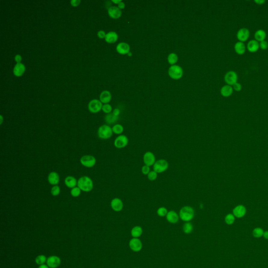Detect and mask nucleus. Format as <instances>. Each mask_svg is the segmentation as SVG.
<instances>
[{"label":"nucleus","mask_w":268,"mask_h":268,"mask_svg":"<svg viewBox=\"0 0 268 268\" xmlns=\"http://www.w3.org/2000/svg\"><path fill=\"white\" fill-rule=\"evenodd\" d=\"M179 215L181 220L189 222L194 218L195 215L194 208L190 206H183L181 208Z\"/></svg>","instance_id":"f257e3e1"},{"label":"nucleus","mask_w":268,"mask_h":268,"mask_svg":"<svg viewBox=\"0 0 268 268\" xmlns=\"http://www.w3.org/2000/svg\"><path fill=\"white\" fill-rule=\"evenodd\" d=\"M78 187L84 192H90L93 189V184L91 179L87 176L81 177L78 181Z\"/></svg>","instance_id":"f03ea898"},{"label":"nucleus","mask_w":268,"mask_h":268,"mask_svg":"<svg viewBox=\"0 0 268 268\" xmlns=\"http://www.w3.org/2000/svg\"><path fill=\"white\" fill-rule=\"evenodd\" d=\"M168 74L170 78L174 80H178L181 78L183 74V70L178 65H173L168 70Z\"/></svg>","instance_id":"7ed1b4c3"},{"label":"nucleus","mask_w":268,"mask_h":268,"mask_svg":"<svg viewBox=\"0 0 268 268\" xmlns=\"http://www.w3.org/2000/svg\"><path fill=\"white\" fill-rule=\"evenodd\" d=\"M112 128L107 125H103L98 128V136L102 139H108L111 138L113 135Z\"/></svg>","instance_id":"20e7f679"},{"label":"nucleus","mask_w":268,"mask_h":268,"mask_svg":"<svg viewBox=\"0 0 268 268\" xmlns=\"http://www.w3.org/2000/svg\"><path fill=\"white\" fill-rule=\"evenodd\" d=\"M169 168V163L166 160L161 159L157 160L153 166V170L157 173L165 172Z\"/></svg>","instance_id":"39448f33"},{"label":"nucleus","mask_w":268,"mask_h":268,"mask_svg":"<svg viewBox=\"0 0 268 268\" xmlns=\"http://www.w3.org/2000/svg\"><path fill=\"white\" fill-rule=\"evenodd\" d=\"M238 75L234 71H229L224 76V80L227 84L232 86L237 82Z\"/></svg>","instance_id":"423d86ee"},{"label":"nucleus","mask_w":268,"mask_h":268,"mask_svg":"<svg viewBox=\"0 0 268 268\" xmlns=\"http://www.w3.org/2000/svg\"><path fill=\"white\" fill-rule=\"evenodd\" d=\"M128 138L126 135H120L116 137L114 141V146L118 149L125 148L128 144Z\"/></svg>","instance_id":"0eeeda50"},{"label":"nucleus","mask_w":268,"mask_h":268,"mask_svg":"<svg viewBox=\"0 0 268 268\" xmlns=\"http://www.w3.org/2000/svg\"><path fill=\"white\" fill-rule=\"evenodd\" d=\"M81 164L87 168H91L96 164V159L91 155H86L80 159Z\"/></svg>","instance_id":"6e6552de"},{"label":"nucleus","mask_w":268,"mask_h":268,"mask_svg":"<svg viewBox=\"0 0 268 268\" xmlns=\"http://www.w3.org/2000/svg\"><path fill=\"white\" fill-rule=\"evenodd\" d=\"M102 106L103 105L100 101L94 99L89 102L88 108L91 113H96L102 110Z\"/></svg>","instance_id":"1a4fd4ad"},{"label":"nucleus","mask_w":268,"mask_h":268,"mask_svg":"<svg viewBox=\"0 0 268 268\" xmlns=\"http://www.w3.org/2000/svg\"><path fill=\"white\" fill-rule=\"evenodd\" d=\"M143 161L145 165L149 167L152 166H154V163L156 161V157L153 152L151 151H147L144 154Z\"/></svg>","instance_id":"9d476101"},{"label":"nucleus","mask_w":268,"mask_h":268,"mask_svg":"<svg viewBox=\"0 0 268 268\" xmlns=\"http://www.w3.org/2000/svg\"><path fill=\"white\" fill-rule=\"evenodd\" d=\"M236 36L239 42H244L248 40L250 36V32L248 28H240L237 33Z\"/></svg>","instance_id":"9b49d317"},{"label":"nucleus","mask_w":268,"mask_h":268,"mask_svg":"<svg viewBox=\"0 0 268 268\" xmlns=\"http://www.w3.org/2000/svg\"><path fill=\"white\" fill-rule=\"evenodd\" d=\"M129 246L131 250L135 252H138L142 249V242L137 238H133L129 241Z\"/></svg>","instance_id":"f8f14e48"},{"label":"nucleus","mask_w":268,"mask_h":268,"mask_svg":"<svg viewBox=\"0 0 268 268\" xmlns=\"http://www.w3.org/2000/svg\"><path fill=\"white\" fill-rule=\"evenodd\" d=\"M111 206L114 211L120 212L123 208L124 204L121 199L116 198L112 200L111 202Z\"/></svg>","instance_id":"ddd939ff"},{"label":"nucleus","mask_w":268,"mask_h":268,"mask_svg":"<svg viewBox=\"0 0 268 268\" xmlns=\"http://www.w3.org/2000/svg\"><path fill=\"white\" fill-rule=\"evenodd\" d=\"M61 260L58 257L56 256H50L47 260V264L49 268H56L60 266Z\"/></svg>","instance_id":"4468645a"},{"label":"nucleus","mask_w":268,"mask_h":268,"mask_svg":"<svg viewBox=\"0 0 268 268\" xmlns=\"http://www.w3.org/2000/svg\"><path fill=\"white\" fill-rule=\"evenodd\" d=\"M108 14L111 18L117 19L122 16V12L117 6H111L108 9Z\"/></svg>","instance_id":"2eb2a0df"},{"label":"nucleus","mask_w":268,"mask_h":268,"mask_svg":"<svg viewBox=\"0 0 268 268\" xmlns=\"http://www.w3.org/2000/svg\"><path fill=\"white\" fill-rule=\"evenodd\" d=\"M232 213L237 218H242L246 214V207L242 205H239L233 209Z\"/></svg>","instance_id":"dca6fc26"},{"label":"nucleus","mask_w":268,"mask_h":268,"mask_svg":"<svg viewBox=\"0 0 268 268\" xmlns=\"http://www.w3.org/2000/svg\"><path fill=\"white\" fill-rule=\"evenodd\" d=\"M130 46L127 43L122 42L117 45L116 50L120 54H128L130 52Z\"/></svg>","instance_id":"f3484780"},{"label":"nucleus","mask_w":268,"mask_h":268,"mask_svg":"<svg viewBox=\"0 0 268 268\" xmlns=\"http://www.w3.org/2000/svg\"><path fill=\"white\" fill-rule=\"evenodd\" d=\"M179 215L174 210H170L168 212L166 215L167 220L171 224H176L178 222L179 220Z\"/></svg>","instance_id":"a211bd4d"},{"label":"nucleus","mask_w":268,"mask_h":268,"mask_svg":"<svg viewBox=\"0 0 268 268\" xmlns=\"http://www.w3.org/2000/svg\"><path fill=\"white\" fill-rule=\"evenodd\" d=\"M25 66L22 63H17L13 69V73L16 76H22L25 71Z\"/></svg>","instance_id":"6ab92c4d"},{"label":"nucleus","mask_w":268,"mask_h":268,"mask_svg":"<svg viewBox=\"0 0 268 268\" xmlns=\"http://www.w3.org/2000/svg\"><path fill=\"white\" fill-rule=\"evenodd\" d=\"M247 48L249 52L252 53L257 52L260 48L259 42L255 39L250 40L247 44Z\"/></svg>","instance_id":"aec40b11"},{"label":"nucleus","mask_w":268,"mask_h":268,"mask_svg":"<svg viewBox=\"0 0 268 268\" xmlns=\"http://www.w3.org/2000/svg\"><path fill=\"white\" fill-rule=\"evenodd\" d=\"M234 90L232 86L226 84L223 86L220 89V94L224 97L228 98L231 96L233 93Z\"/></svg>","instance_id":"412c9836"},{"label":"nucleus","mask_w":268,"mask_h":268,"mask_svg":"<svg viewBox=\"0 0 268 268\" xmlns=\"http://www.w3.org/2000/svg\"><path fill=\"white\" fill-rule=\"evenodd\" d=\"M48 182L51 185H57L59 182V174L56 172H50L48 176Z\"/></svg>","instance_id":"4be33fe9"},{"label":"nucleus","mask_w":268,"mask_h":268,"mask_svg":"<svg viewBox=\"0 0 268 268\" xmlns=\"http://www.w3.org/2000/svg\"><path fill=\"white\" fill-rule=\"evenodd\" d=\"M111 98H112V95L110 92L108 91H104L101 93L100 101L103 103L108 104L110 102Z\"/></svg>","instance_id":"5701e85b"},{"label":"nucleus","mask_w":268,"mask_h":268,"mask_svg":"<svg viewBox=\"0 0 268 268\" xmlns=\"http://www.w3.org/2000/svg\"><path fill=\"white\" fill-rule=\"evenodd\" d=\"M118 39V35L115 32H110L107 33L105 38L106 42L109 44H113L116 42Z\"/></svg>","instance_id":"b1692460"},{"label":"nucleus","mask_w":268,"mask_h":268,"mask_svg":"<svg viewBox=\"0 0 268 268\" xmlns=\"http://www.w3.org/2000/svg\"><path fill=\"white\" fill-rule=\"evenodd\" d=\"M234 49L235 52L238 55H242L246 51V47L244 42H238L235 44Z\"/></svg>","instance_id":"393cba45"},{"label":"nucleus","mask_w":268,"mask_h":268,"mask_svg":"<svg viewBox=\"0 0 268 268\" xmlns=\"http://www.w3.org/2000/svg\"><path fill=\"white\" fill-rule=\"evenodd\" d=\"M64 183L67 187L71 189L74 188L78 184V182L76 178L72 176H67L65 179Z\"/></svg>","instance_id":"a878e982"},{"label":"nucleus","mask_w":268,"mask_h":268,"mask_svg":"<svg viewBox=\"0 0 268 268\" xmlns=\"http://www.w3.org/2000/svg\"><path fill=\"white\" fill-rule=\"evenodd\" d=\"M266 33L263 30H257L254 34V37L255 40L258 41V42H261L263 40H265L266 38Z\"/></svg>","instance_id":"bb28decb"},{"label":"nucleus","mask_w":268,"mask_h":268,"mask_svg":"<svg viewBox=\"0 0 268 268\" xmlns=\"http://www.w3.org/2000/svg\"><path fill=\"white\" fill-rule=\"evenodd\" d=\"M142 228L139 226H135L131 230V235L134 238H138L142 235Z\"/></svg>","instance_id":"cd10ccee"},{"label":"nucleus","mask_w":268,"mask_h":268,"mask_svg":"<svg viewBox=\"0 0 268 268\" xmlns=\"http://www.w3.org/2000/svg\"><path fill=\"white\" fill-rule=\"evenodd\" d=\"M118 116H116L114 115L113 113H110L108 114L105 117V120L107 123L109 124H112L115 123L117 120Z\"/></svg>","instance_id":"c85d7f7f"},{"label":"nucleus","mask_w":268,"mask_h":268,"mask_svg":"<svg viewBox=\"0 0 268 268\" xmlns=\"http://www.w3.org/2000/svg\"><path fill=\"white\" fill-rule=\"evenodd\" d=\"M178 61V56L175 53H171L168 57V61L171 65H174Z\"/></svg>","instance_id":"c756f323"},{"label":"nucleus","mask_w":268,"mask_h":268,"mask_svg":"<svg viewBox=\"0 0 268 268\" xmlns=\"http://www.w3.org/2000/svg\"><path fill=\"white\" fill-rule=\"evenodd\" d=\"M112 130L114 134L120 135L124 132V127L120 124H115L112 127Z\"/></svg>","instance_id":"7c9ffc66"},{"label":"nucleus","mask_w":268,"mask_h":268,"mask_svg":"<svg viewBox=\"0 0 268 268\" xmlns=\"http://www.w3.org/2000/svg\"><path fill=\"white\" fill-rule=\"evenodd\" d=\"M264 230L260 227L254 228L252 231V235L255 238H260L263 235Z\"/></svg>","instance_id":"2f4dec72"},{"label":"nucleus","mask_w":268,"mask_h":268,"mask_svg":"<svg viewBox=\"0 0 268 268\" xmlns=\"http://www.w3.org/2000/svg\"><path fill=\"white\" fill-rule=\"evenodd\" d=\"M193 229V227L192 224L190 222H186L183 225V230L185 234H190L192 232Z\"/></svg>","instance_id":"473e14b6"},{"label":"nucleus","mask_w":268,"mask_h":268,"mask_svg":"<svg viewBox=\"0 0 268 268\" xmlns=\"http://www.w3.org/2000/svg\"><path fill=\"white\" fill-rule=\"evenodd\" d=\"M235 221V217L233 214H228L225 218V222L229 225L234 224Z\"/></svg>","instance_id":"72a5a7b5"},{"label":"nucleus","mask_w":268,"mask_h":268,"mask_svg":"<svg viewBox=\"0 0 268 268\" xmlns=\"http://www.w3.org/2000/svg\"><path fill=\"white\" fill-rule=\"evenodd\" d=\"M47 260V259L46 258V256L44 255H39L35 259V262L36 263L39 265H42L44 264L46 262V261Z\"/></svg>","instance_id":"f704fd0d"},{"label":"nucleus","mask_w":268,"mask_h":268,"mask_svg":"<svg viewBox=\"0 0 268 268\" xmlns=\"http://www.w3.org/2000/svg\"><path fill=\"white\" fill-rule=\"evenodd\" d=\"M168 211L166 207H160L158 208L157 211V213L158 215L160 217H164L166 216L168 214Z\"/></svg>","instance_id":"c9c22d12"},{"label":"nucleus","mask_w":268,"mask_h":268,"mask_svg":"<svg viewBox=\"0 0 268 268\" xmlns=\"http://www.w3.org/2000/svg\"><path fill=\"white\" fill-rule=\"evenodd\" d=\"M147 177H148V180L153 181L156 180L157 179L158 173L156 172H155L154 170L150 171V172L147 175Z\"/></svg>","instance_id":"e433bc0d"},{"label":"nucleus","mask_w":268,"mask_h":268,"mask_svg":"<svg viewBox=\"0 0 268 268\" xmlns=\"http://www.w3.org/2000/svg\"><path fill=\"white\" fill-rule=\"evenodd\" d=\"M81 194V189L79 187H75L72 189L71 191V194L73 197H78Z\"/></svg>","instance_id":"4c0bfd02"},{"label":"nucleus","mask_w":268,"mask_h":268,"mask_svg":"<svg viewBox=\"0 0 268 268\" xmlns=\"http://www.w3.org/2000/svg\"><path fill=\"white\" fill-rule=\"evenodd\" d=\"M60 189L58 185H55L51 189V193L53 196H57L60 194Z\"/></svg>","instance_id":"58836bf2"},{"label":"nucleus","mask_w":268,"mask_h":268,"mask_svg":"<svg viewBox=\"0 0 268 268\" xmlns=\"http://www.w3.org/2000/svg\"><path fill=\"white\" fill-rule=\"evenodd\" d=\"M102 110L104 113H107V114H110L112 112V107L109 104H105L102 106Z\"/></svg>","instance_id":"ea45409f"},{"label":"nucleus","mask_w":268,"mask_h":268,"mask_svg":"<svg viewBox=\"0 0 268 268\" xmlns=\"http://www.w3.org/2000/svg\"><path fill=\"white\" fill-rule=\"evenodd\" d=\"M259 46L262 50H266L268 48V42L266 40H263L259 42Z\"/></svg>","instance_id":"a19ab883"},{"label":"nucleus","mask_w":268,"mask_h":268,"mask_svg":"<svg viewBox=\"0 0 268 268\" xmlns=\"http://www.w3.org/2000/svg\"><path fill=\"white\" fill-rule=\"evenodd\" d=\"M232 88H233V90L236 91V92H239L242 90V86L240 83L236 82V83H235L232 86Z\"/></svg>","instance_id":"79ce46f5"},{"label":"nucleus","mask_w":268,"mask_h":268,"mask_svg":"<svg viewBox=\"0 0 268 268\" xmlns=\"http://www.w3.org/2000/svg\"><path fill=\"white\" fill-rule=\"evenodd\" d=\"M142 173L144 175H148V173L150 172V167L145 165L142 168Z\"/></svg>","instance_id":"37998d69"},{"label":"nucleus","mask_w":268,"mask_h":268,"mask_svg":"<svg viewBox=\"0 0 268 268\" xmlns=\"http://www.w3.org/2000/svg\"><path fill=\"white\" fill-rule=\"evenodd\" d=\"M106 35V34L105 33V32H104V30H100V31H98V37L101 38V39L105 38Z\"/></svg>","instance_id":"c03bdc74"},{"label":"nucleus","mask_w":268,"mask_h":268,"mask_svg":"<svg viewBox=\"0 0 268 268\" xmlns=\"http://www.w3.org/2000/svg\"><path fill=\"white\" fill-rule=\"evenodd\" d=\"M80 3H81L80 0H72L70 2L71 5L73 6H78L80 4Z\"/></svg>","instance_id":"a18cd8bd"},{"label":"nucleus","mask_w":268,"mask_h":268,"mask_svg":"<svg viewBox=\"0 0 268 268\" xmlns=\"http://www.w3.org/2000/svg\"><path fill=\"white\" fill-rule=\"evenodd\" d=\"M22 60V58L20 55H16V56H15V61L17 63H20Z\"/></svg>","instance_id":"49530a36"},{"label":"nucleus","mask_w":268,"mask_h":268,"mask_svg":"<svg viewBox=\"0 0 268 268\" xmlns=\"http://www.w3.org/2000/svg\"><path fill=\"white\" fill-rule=\"evenodd\" d=\"M118 8H120V10H123V9H124V8H125V4L124 2H123L122 1V2H120V3L118 4Z\"/></svg>","instance_id":"de8ad7c7"},{"label":"nucleus","mask_w":268,"mask_h":268,"mask_svg":"<svg viewBox=\"0 0 268 268\" xmlns=\"http://www.w3.org/2000/svg\"><path fill=\"white\" fill-rule=\"evenodd\" d=\"M113 114H114L115 116H118V115H120V110L118 109V108H115V109H114V111H113Z\"/></svg>","instance_id":"09e8293b"},{"label":"nucleus","mask_w":268,"mask_h":268,"mask_svg":"<svg viewBox=\"0 0 268 268\" xmlns=\"http://www.w3.org/2000/svg\"><path fill=\"white\" fill-rule=\"evenodd\" d=\"M254 2L258 5H262V4H264V3L266 2V1L265 0H255Z\"/></svg>","instance_id":"8fccbe9b"},{"label":"nucleus","mask_w":268,"mask_h":268,"mask_svg":"<svg viewBox=\"0 0 268 268\" xmlns=\"http://www.w3.org/2000/svg\"><path fill=\"white\" fill-rule=\"evenodd\" d=\"M263 237H264L266 239H268V230H266V231H265L264 232V233H263Z\"/></svg>","instance_id":"3c124183"},{"label":"nucleus","mask_w":268,"mask_h":268,"mask_svg":"<svg viewBox=\"0 0 268 268\" xmlns=\"http://www.w3.org/2000/svg\"><path fill=\"white\" fill-rule=\"evenodd\" d=\"M112 2H113L115 4H118L120 2H122L121 0H112Z\"/></svg>","instance_id":"603ef678"},{"label":"nucleus","mask_w":268,"mask_h":268,"mask_svg":"<svg viewBox=\"0 0 268 268\" xmlns=\"http://www.w3.org/2000/svg\"><path fill=\"white\" fill-rule=\"evenodd\" d=\"M38 268H49V266L45 264H42V265H40V266Z\"/></svg>","instance_id":"864d4df0"},{"label":"nucleus","mask_w":268,"mask_h":268,"mask_svg":"<svg viewBox=\"0 0 268 268\" xmlns=\"http://www.w3.org/2000/svg\"><path fill=\"white\" fill-rule=\"evenodd\" d=\"M1 117V124H2V122H3V117H2V115H1L0 116Z\"/></svg>","instance_id":"5fc2aeb1"},{"label":"nucleus","mask_w":268,"mask_h":268,"mask_svg":"<svg viewBox=\"0 0 268 268\" xmlns=\"http://www.w3.org/2000/svg\"><path fill=\"white\" fill-rule=\"evenodd\" d=\"M128 55L129 56H132V52H130H130H129V53H128Z\"/></svg>","instance_id":"6e6d98bb"}]
</instances>
